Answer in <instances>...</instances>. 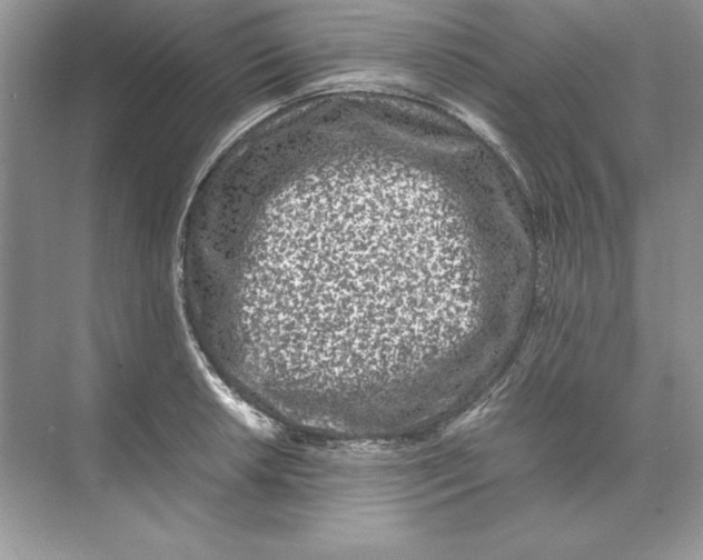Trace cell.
Masks as SVG:
<instances>
[{"label": "cell", "instance_id": "1", "mask_svg": "<svg viewBox=\"0 0 703 560\" xmlns=\"http://www.w3.org/2000/svg\"><path fill=\"white\" fill-rule=\"evenodd\" d=\"M435 228L378 199L325 202L242 237L228 291L274 358L343 379L392 374L414 359L422 314L430 318L414 273L438 248Z\"/></svg>", "mask_w": 703, "mask_h": 560}, {"label": "cell", "instance_id": "2", "mask_svg": "<svg viewBox=\"0 0 703 560\" xmlns=\"http://www.w3.org/2000/svg\"><path fill=\"white\" fill-rule=\"evenodd\" d=\"M443 262H448V260H445ZM450 262V261H449ZM452 262H457V261H452ZM458 262H464V261H458Z\"/></svg>", "mask_w": 703, "mask_h": 560}]
</instances>
